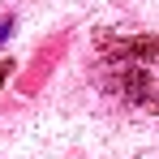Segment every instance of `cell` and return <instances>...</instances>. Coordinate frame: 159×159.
Wrapping results in <instances>:
<instances>
[{"label": "cell", "mask_w": 159, "mask_h": 159, "mask_svg": "<svg viewBox=\"0 0 159 159\" xmlns=\"http://www.w3.org/2000/svg\"><path fill=\"white\" fill-rule=\"evenodd\" d=\"M9 34H13V17H0V48H4Z\"/></svg>", "instance_id": "cell-1"}, {"label": "cell", "mask_w": 159, "mask_h": 159, "mask_svg": "<svg viewBox=\"0 0 159 159\" xmlns=\"http://www.w3.org/2000/svg\"><path fill=\"white\" fill-rule=\"evenodd\" d=\"M9 69H13V65H0V86H4V78H9Z\"/></svg>", "instance_id": "cell-2"}]
</instances>
